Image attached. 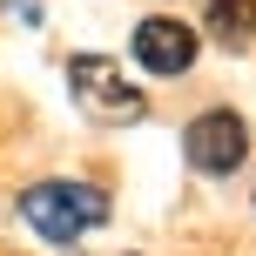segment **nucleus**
Wrapping results in <instances>:
<instances>
[{"label":"nucleus","mask_w":256,"mask_h":256,"mask_svg":"<svg viewBox=\"0 0 256 256\" xmlns=\"http://www.w3.org/2000/svg\"><path fill=\"white\" fill-rule=\"evenodd\" d=\"M20 222L40 236V243H74L94 222H108V196L94 182H34L20 196Z\"/></svg>","instance_id":"nucleus-1"},{"label":"nucleus","mask_w":256,"mask_h":256,"mask_svg":"<svg viewBox=\"0 0 256 256\" xmlns=\"http://www.w3.org/2000/svg\"><path fill=\"white\" fill-rule=\"evenodd\" d=\"M68 88H74L81 115H94V122H142L148 115L142 88H128L115 74V61H102V54H74L68 61Z\"/></svg>","instance_id":"nucleus-2"},{"label":"nucleus","mask_w":256,"mask_h":256,"mask_svg":"<svg viewBox=\"0 0 256 256\" xmlns=\"http://www.w3.org/2000/svg\"><path fill=\"white\" fill-rule=\"evenodd\" d=\"M182 155H189L196 176H230V168H243V155H250V128H243V115H230V108L196 115L189 128H182Z\"/></svg>","instance_id":"nucleus-3"},{"label":"nucleus","mask_w":256,"mask_h":256,"mask_svg":"<svg viewBox=\"0 0 256 256\" xmlns=\"http://www.w3.org/2000/svg\"><path fill=\"white\" fill-rule=\"evenodd\" d=\"M135 61L148 68V74H162V81L189 74V68H196V27L168 20V14L142 20V27H135Z\"/></svg>","instance_id":"nucleus-4"},{"label":"nucleus","mask_w":256,"mask_h":256,"mask_svg":"<svg viewBox=\"0 0 256 256\" xmlns=\"http://www.w3.org/2000/svg\"><path fill=\"white\" fill-rule=\"evenodd\" d=\"M209 34L222 48H250L256 40V0H209Z\"/></svg>","instance_id":"nucleus-5"}]
</instances>
